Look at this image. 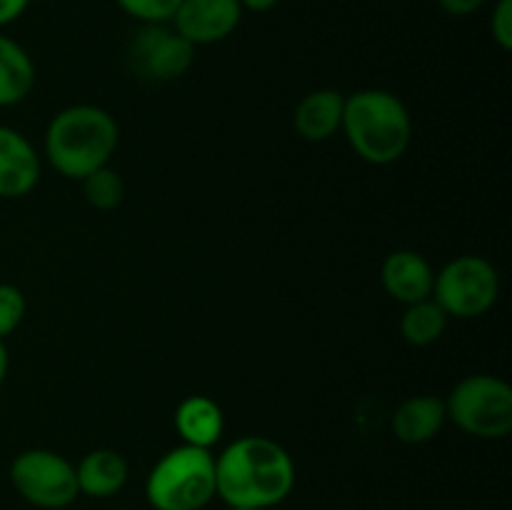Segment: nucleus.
Instances as JSON below:
<instances>
[{
	"mask_svg": "<svg viewBox=\"0 0 512 510\" xmlns=\"http://www.w3.org/2000/svg\"><path fill=\"white\" fill-rule=\"evenodd\" d=\"M295 488L288 450L265 435H243L215 458V495L228 508L268 510Z\"/></svg>",
	"mask_w": 512,
	"mask_h": 510,
	"instance_id": "f257e3e1",
	"label": "nucleus"
},
{
	"mask_svg": "<svg viewBox=\"0 0 512 510\" xmlns=\"http://www.w3.org/2000/svg\"><path fill=\"white\" fill-rule=\"evenodd\" d=\"M120 128L98 105H70L45 130V158L63 178L83 180L105 168L118 148Z\"/></svg>",
	"mask_w": 512,
	"mask_h": 510,
	"instance_id": "f03ea898",
	"label": "nucleus"
},
{
	"mask_svg": "<svg viewBox=\"0 0 512 510\" xmlns=\"http://www.w3.org/2000/svg\"><path fill=\"white\" fill-rule=\"evenodd\" d=\"M340 130L365 163L390 165L410 148L413 118L398 95L388 90H358L345 98Z\"/></svg>",
	"mask_w": 512,
	"mask_h": 510,
	"instance_id": "7ed1b4c3",
	"label": "nucleus"
},
{
	"mask_svg": "<svg viewBox=\"0 0 512 510\" xmlns=\"http://www.w3.org/2000/svg\"><path fill=\"white\" fill-rule=\"evenodd\" d=\"M145 498L155 510H203L215 498V458L210 450L178 445L150 468Z\"/></svg>",
	"mask_w": 512,
	"mask_h": 510,
	"instance_id": "20e7f679",
	"label": "nucleus"
},
{
	"mask_svg": "<svg viewBox=\"0 0 512 510\" xmlns=\"http://www.w3.org/2000/svg\"><path fill=\"white\" fill-rule=\"evenodd\" d=\"M445 413L473 438L500 440L512 430V388L498 375H468L445 400Z\"/></svg>",
	"mask_w": 512,
	"mask_h": 510,
	"instance_id": "39448f33",
	"label": "nucleus"
},
{
	"mask_svg": "<svg viewBox=\"0 0 512 510\" xmlns=\"http://www.w3.org/2000/svg\"><path fill=\"white\" fill-rule=\"evenodd\" d=\"M433 295L448 318H480L498 300L500 275L490 260L480 255H460L435 273Z\"/></svg>",
	"mask_w": 512,
	"mask_h": 510,
	"instance_id": "423d86ee",
	"label": "nucleus"
},
{
	"mask_svg": "<svg viewBox=\"0 0 512 510\" xmlns=\"http://www.w3.org/2000/svg\"><path fill=\"white\" fill-rule=\"evenodd\" d=\"M10 483L25 503L43 510L68 508L80 495L75 465L45 448L23 450L10 463Z\"/></svg>",
	"mask_w": 512,
	"mask_h": 510,
	"instance_id": "0eeeda50",
	"label": "nucleus"
},
{
	"mask_svg": "<svg viewBox=\"0 0 512 510\" xmlns=\"http://www.w3.org/2000/svg\"><path fill=\"white\" fill-rule=\"evenodd\" d=\"M195 45L165 23L143 25L130 43V65L145 80L168 83L188 73Z\"/></svg>",
	"mask_w": 512,
	"mask_h": 510,
	"instance_id": "6e6552de",
	"label": "nucleus"
},
{
	"mask_svg": "<svg viewBox=\"0 0 512 510\" xmlns=\"http://www.w3.org/2000/svg\"><path fill=\"white\" fill-rule=\"evenodd\" d=\"M243 20L238 0H183L173 15V28L193 45L220 43Z\"/></svg>",
	"mask_w": 512,
	"mask_h": 510,
	"instance_id": "1a4fd4ad",
	"label": "nucleus"
},
{
	"mask_svg": "<svg viewBox=\"0 0 512 510\" xmlns=\"http://www.w3.org/2000/svg\"><path fill=\"white\" fill-rule=\"evenodd\" d=\"M380 280H383L385 293L398 303L413 305L425 298H433V265L415 250H393L383 260Z\"/></svg>",
	"mask_w": 512,
	"mask_h": 510,
	"instance_id": "9d476101",
	"label": "nucleus"
},
{
	"mask_svg": "<svg viewBox=\"0 0 512 510\" xmlns=\"http://www.w3.org/2000/svg\"><path fill=\"white\" fill-rule=\"evenodd\" d=\"M40 158L18 130L0 125V198H23L38 185Z\"/></svg>",
	"mask_w": 512,
	"mask_h": 510,
	"instance_id": "9b49d317",
	"label": "nucleus"
},
{
	"mask_svg": "<svg viewBox=\"0 0 512 510\" xmlns=\"http://www.w3.org/2000/svg\"><path fill=\"white\" fill-rule=\"evenodd\" d=\"M343 110L345 98L338 90H313L295 108V130L308 143H323V140L333 138L340 130V125H343Z\"/></svg>",
	"mask_w": 512,
	"mask_h": 510,
	"instance_id": "f8f14e48",
	"label": "nucleus"
},
{
	"mask_svg": "<svg viewBox=\"0 0 512 510\" xmlns=\"http://www.w3.org/2000/svg\"><path fill=\"white\" fill-rule=\"evenodd\" d=\"M175 430L185 445L210 450L223 438V410L208 395H190L175 410Z\"/></svg>",
	"mask_w": 512,
	"mask_h": 510,
	"instance_id": "ddd939ff",
	"label": "nucleus"
},
{
	"mask_svg": "<svg viewBox=\"0 0 512 510\" xmlns=\"http://www.w3.org/2000/svg\"><path fill=\"white\" fill-rule=\"evenodd\" d=\"M128 460L110 448L90 450L78 465H75V475H78V490L90 498H110V495L120 493L123 485L128 483Z\"/></svg>",
	"mask_w": 512,
	"mask_h": 510,
	"instance_id": "4468645a",
	"label": "nucleus"
},
{
	"mask_svg": "<svg viewBox=\"0 0 512 510\" xmlns=\"http://www.w3.org/2000/svg\"><path fill=\"white\" fill-rule=\"evenodd\" d=\"M448 420L445 413V400L433 398V395H415L400 403L393 415V433L400 443L420 445L433 440L440 428Z\"/></svg>",
	"mask_w": 512,
	"mask_h": 510,
	"instance_id": "2eb2a0df",
	"label": "nucleus"
},
{
	"mask_svg": "<svg viewBox=\"0 0 512 510\" xmlns=\"http://www.w3.org/2000/svg\"><path fill=\"white\" fill-rule=\"evenodd\" d=\"M35 85V65L18 40L0 35V108L23 103Z\"/></svg>",
	"mask_w": 512,
	"mask_h": 510,
	"instance_id": "dca6fc26",
	"label": "nucleus"
},
{
	"mask_svg": "<svg viewBox=\"0 0 512 510\" xmlns=\"http://www.w3.org/2000/svg\"><path fill=\"white\" fill-rule=\"evenodd\" d=\"M445 328H448V313L433 298L408 305L403 320H400L403 338L410 345H418V348H428V345L438 343L443 338Z\"/></svg>",
	"mask_w": 512,
	"mask_h": 510,
	"instance_id": "f3484780",
	"label": "nucleus"
},
{
	"mask_svg": "<svg viewBox=\"0 0 512 510\" xmlns=\"http://www.w3.org/2000/svg\"><path fill=\"white\" fill-rule=\"evenodd\" d=\"M83 183L85 200H88L93 208L98 210H113L123 203L125 198V183L113 168H98L95 173H90L88 178L80 180Z\"/></svg>",
	"mask_w": 512,
	"mask_h": 510,
	"instance_id": "a211bd4d",
	"label": "nucleus"
},
{
	"mask_svg": "<svg viewBox=\"0 0 512 510\" xmlns=\"http://www.w3.org/2000/svg\"><path fill=\"white\" fill-rule=\"evenodd\" d=\"M120 10L130 15V18L140 20L143 25L153 23H170L183 0H115Z\"/></svg>",
	"mask_w": 512,
	"mask_h": 510,
	"instance_id": "6ab92c4d",
	"label": "nucleus"
},
{
	"mask_svg": "<svg viewBox=\"0 0 512 510\" xmlns=\"http://www.w3.org/2000/svg\"><path fill=\"white\" fill-rule=\"evenodd\" d=\"M25 310H28V303H25V295L20 293V288L0 283V340L18 330V325L25 318Z\"/></svg>",
	"mask_w": 512,
	"mask_h": 510,
	"instance_id": "aec40b11",
	"label": "nucleus"
},
{
	"mask_svg": "<svg viewBox=\"0 0 512 510\" xmlns=\"http://www.w3.org/2000/svg\"><path fill=\"white\" fill-rule=\"evenodd\" d=\"M490 33L505 53L512 50V0H498L490 18Z\"/></svg>",
	"mask_w": 512,
	"mask_h": 510,
	"instance_id": "412c9836",
	"label": "nucleus"
},
{
	"mask_svg": "<svg viewBox=\"0 0 512 510\" xmlns=\"http://www.w3.org/2000/svg\"><path fill=\"white\" fill-rule=\"evenodd\" d=\"M440 8L448 15H455V18H463V15H473L483 8L488 0H438Z\"/></svg>",
	"mask_w": 512,
	"mask_h": 510,
	"instance_id": "4be33fe9",
	"label": "nucleus"
},
{
	"mask_svg": "<svg viewBox=\"0 0 512 510\" xmlns=\"http://www.w3.org/2000/svg\"><path fill=\"white\" fill-rule=\"evenodd\" d=\"M30 0H0V28L15 23L28 10Z\"/></svg>",
	"mask_w": 512,
	"mask_h": 510,
	"instance_id": "5701e85b",
	"label": "nucleus"
},
{
	"mask_svg": "<svg viewBox=\"0 0 512 510\" xmlns=\"http://www.w3.org/2000/svg\"><path fill=\"white\" fill-rule=\"evenodd\" d=\"M238 3L240 8L250 10V13H268V10H273L280 0H238Z\"/></svg>",
	"mask_w": 512,
	"mask_h": 510,
	"instance_id": "b1692460",
	"label": "nucleus"
},
{
	"mask_svg": "<svg viewBox=\"0 0 512 510\" xmlns=\"http://www.w3.org/2000/svg\"><path fill=\"white\" fill-rule=\"evenodd\" d=\"M8 365H10L8 348H5V343H3V340H0V385H3L5 375H8Z\"/></svg>",
	"mask_w": 512,
	"mask_h": 510,
	"instance_id": "393cba45",
	"label": "nucleus"
},
{
	"mask_svg": "<svg viewBox=\"0 0 512 510\" xmlns=\"http://www.w3.org/2000/svg\"><path fill=\"white\" fill-rule=\"evenodd\" d=\"M230 510H250V508H230Z\"/></svg>",
	"mask_w": 512,
	"mask_h": 510,
	"instance_id": "a878e982",
	"label": "nucleus"
}]
</instances>
